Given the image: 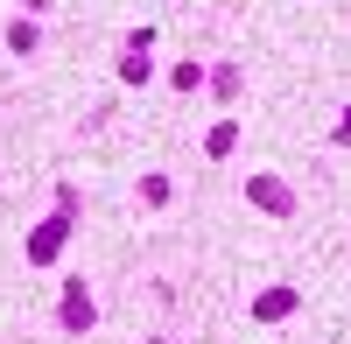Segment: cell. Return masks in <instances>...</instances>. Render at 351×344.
Here are the masks:
<instances>
[{"instance_id":"6da1fadb","label":"cell","mask_w":351,"mask_h":344,"mask_svg":"<svg viewBox=\"0 0 351 344\" xmlns=\"http://www.w3.org/2000/svg\"><path fill=\"white\" fill-rule=\"evenodd\" d=\"M64 239H71V218H43V225H36V239H28V260L49 267L56 253H64Z\"/></svg>"},{"instance_id":"7a4b0ae2","label":"cell","mask_w":351,"mask_h":344,"mask_svg":"<svg viewBox=\"0 0 351 344\" xmlns=\"http://www.w3.org/2000/svg\"><path fill=\"white\" fill-rule=\"evenodd\" d=\"M246 190H253V204H260V211H281V218L295 211V190H288V183H274V176H253Z\"/></svg>"},{"instance_id":"3957f363","label":"cell","mask_w":351,"mask_h":344,"mask_svg":"<svg viewBox=\"0 0 351 344\" xmlns=\"http://www.w3.org/2000/svg\"><path fill=\"white\" fill-rule=\"evenodd\" d=\"M288 309H295V288H274V295H260V302H253V317H260V323H274V317H288Z\"/></svg>"},{"instance_id":"277c9868","label":"cell","mask_w":351,"mask_h":344,"mask_svg":"<svg viewBox=\"0 0 351 344\" xmlns=\"http://www.w3.org/2000/svg\"><path fill=\"white\" fill-rule=\"evenodd\" d=\"M84 323H92V302H84V288H71L64 295V330H84Z\"/></svg>"},{"instance_id":"5b68a950","label":"cell","mask_w":351,"mask_h":344,"mask_svg":"<svg viewBox=\"0 0 351 344\" xmlns=\"http://www.w3.org/2000/svg\"><path fill=\"white\" fill-rule=\"evenodd\" d=\"M232 140H239V127L225 120V127H211V140H204V148H211V155H232Z\"/></svg>"},{"instance_id":"8992f818","label":"cell","mask_w":351,"mask_h":344,"mask_svg":"<svg viewBox=\"0 0 351 344\" xmlns=\"http://www.w3.org/2000/svg\"><path fill=\"white\" fill-rule=\"evenodd\" d=\"M337 140H351V106H344V120H337Z\"/></svg>"}]
</instances>
